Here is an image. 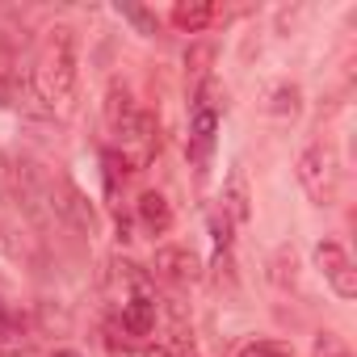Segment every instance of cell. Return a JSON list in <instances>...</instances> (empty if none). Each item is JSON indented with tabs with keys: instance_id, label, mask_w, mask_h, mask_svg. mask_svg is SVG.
<instances>
[{
	"instance_id": "cell-1",
	"label": "cell",
	"mask_w": 357,
	"mask_h": 357,
	"mask_svg": "<svg viewBox=\"0 0 357 357\" xmlns=\"http://www.w3.org/2000/svg\"><path fill=\"white\" fill-rule=\"evenodd\" d=\"M80 84V68H76V34L68 26H55L38 51V68H34V89L47 105L68 109Z\"/></svg>"
},
{
	"instance_id": "cell-2",
	"label": "cell",
	"mask_w": 357,
	"mask_h": 357,
	"mask_svg": "<svg viewBox=\"0 0 357 357\" xmlns=\"http://www.w3.org/2000/svg\"><path fill=\"white\" fill-rule=\"evenodd\" d=\"M294 176H298V185L307 190V198L315 206H332L336 194H340V160L328 143H311L303 147L298 164H294Z\"/></svg>"
},
{
	"instance_id": "cell-3",
	"label": "cell",
	"mask_w": 357,
	"mask_h": 357,
	"mask_svg": "<svg viewBox=\"0 0 357 357\" xmlns=\"http://www.w3.org/2000/svg\"><path fill=\"white\" fill-rule=\"evenodd\" d=\"M151 273L172 286H194V282H202V261H198V252H190L181 244H164L151 257Z\"/></svg>"
},
{
	"instance_id": "cell-4",
	"label": "cell",
	"mask_w": 357,
	"mask_h": 357,
	"mask_svg": "<svg viewBox=\"0 0 357 357\" xmlns=\"http://www.w3.org/2000/svg\"><path fill=\"white\" fill-rule=\"evenodd\" d=\"M51 211H55L68 227H76L80 236H97V211H93V202H89L72 181H59V185L51 190Z\"/></svg>"
},
{
	"instance_id": "cell-5",
	"label": "cell",
	"mask_w": 357,
	"mask_h": 357,
	"mask_svg": "<svg viewBox=\"0 0 357 357\" xmlns=\"http://www.w3.org/2000/svg\"><path fill=\"white\" fill-rule=\"evenodd\" d=\"M315 261H319L328 286H332L340 298H357V269H353L349 252H344L336 240H319V244H315Z\"/></svg>"
},
{
	"instance_id": "cell-6",
	"label": "cell",
	"mask_w": 357,
	"mask_h": 357,
	"mask_svg": "<svg viewBox=\"0 0 357 357\" xmlns=\"http://www.w3.org/2000/svg\"><path fill=\"white\" fill-rule=\"evenodd\" d=\"M139 118H143V109H139V101H135V93L126 89V84H109V93H105V122H109V130L126 143L130 135H135V126H139Z\"/></svg>"
},
{
	"instance_id": "cell-7",
	"label": "cell",
	"mask_w": 357,
	"mask_h": 357,
	"mask_svg": "<svg viewBox=\"0 0 357 357\" xmlns=\"http://www.w3.org/2000/svg\"><path fill=\"white\" fill-rule=\"evenodd\" d=\"M122 332L135 340H147L155 332V298L151 294H135L122 303Z\"/></svg>"
},
{
	"instance_id": "cell-8",
	"label": "cell",
	"mask_w": 357,
	"mask_h": 357,
	"mask_svg": "<svg viewBox=\"0 0 357 357\" xmlns=\"http://www.w3.org/2000/svg\"><path fill=\"white\" fill-rule=\"evenodd\" d=\"M135 215H139V223H143L151 236H164V231L172 227V206H168V198L155 194V190H143V194H139Z\"/></svg>"
},
{
	"instance_id": "cell-9",
	"label": "cell",
	"mask_w": 357,
	"mask_h": 357,
	"mask_svg": "<svg viewBox=\"0 0 357 357\" xmlns=\"http://www.w3.org/2000/svg\"><path fill=\"white\" fill-rule=\"evenodd\" d=\"M223 215H227V223H248L252 219V198H248V176L236 168L231 176H227V190H223Z\"/></svg>"
},
{
	"instance_id": "cell-10",
	"label": "cell",
	"mask_w": 357,
	"mask_h": 357,
	"mask_svg": "<svg viewBox=\"0 0 357 357\" xmlns=\"http://www.w3.org/2000/svg\"><path fill=\"white\" fill-rule=\"evenodd\" d=\"M211 22H215V5H211V0H181V5L172 9V26L181 34H202Z\"/></svg>"
},
{
	"instance_id": "cell-11",
	"label": "cell",
	"mask_w": 357,
	"mask_h": 357,
	"mask_svg": "<svg viewBox=\"0 0 357 357\" xmlns=\"http://www.w3.org/2000/svg\"><path fill=\"white\" fill-rule=\"evenodd\" d=\"M215 135H219V109H198L194 105V114H190V139H194V155L198 160L211 151Z\"/></svg>"
},
{
	"instance_id": "cell-12",
	"label": "cell",
	"mask_w": 357,
	"mask_h": 357,
	"mask_svg": "<svg viewBox=\"0 0 357 357\" xmlns=\"http://www.w3.org/2000/svg\"><path fill=\"white\" fill-rule=\"evenodd\" d=\"M269 282H273L278 290H294V286H298V257H294L290 244H282V248L269 257Z\"/></svg>"
},
{
	"instance_id": "cell-13",
	"label": "cell",
	"mask_w": 357,
	"mask_h": 357,
	"mask_svg": "<svg viewBox=\"0 0 357 357\" xmlns=\"http://www.w3.org/2000/svg\"><path fill=\"white\" fill-rule=\"evenodd\" d=\"M190 336L185 332H164V336H151L143 344V357H190Z\"/></svg>"
},
{
	"instance_id": "cell-14",
	"label": "cell",
	"mask_w": 357,
	"mask_h": 357,
	"mask_svg": "<svg viewBox=\"0 0 357 357\" xmlns=\"http://www.w3.org/2000/svg\"><path fill=\"white\" fill-rule=\"evenodd\" d=\"M298 84H278L273 89V97H269V114H278V118H294L298 114Z\"/></svg>"
},
{
	"instance_id": "cell-15",
	"label": "cell",
	"mask_w": 357,
	"mask_h": 357,
	"mask_svg": "<svg viewBox=\"0 0 357 357\" xmlns=\"http://www.w3.org/2000/svg\"><path fill=\"white\" fill-rule=\"evenodd\" d=\"M211 63H215V47H211V43H198V47H190V51H185V68H190L198 80H206Z\"/></svg>"
},
{
	"instance_id": "cell-16",
	"label": "cell",
	"mask_w": 357,
	"mask_h": 357,
	"mask_svg": "<svg viewBox=\"0 0 357 357\" xmlns=\"http://www.w3.org/2000/svg\"><path fill=\"white\" fill-rule=\"evenodd\" d=\"M311 357H349V344L336 332H319L315 344H311Z\"/></svg>"
},
{
	"instance_id": "cell-17",
	"label": "cell",
	"mask_w": 357,
	"mask_h": 357,
	"mask_svg": "<svg viewBox=\"0 0 357 357\" xmlns=\"http://www.w3.org/2000/svg\"><path fill=\"white\" fill-rule=\"evenodd\" d=\"M240 357H294L282 340H257V344H248Z\"/></svg>"
},
{
	"instance_id": "cell-18",
	"label": "cell",
	"mask_w": 357,
	"mask_h": 357,
	"mask_svg": "<svg viewBox=\"0 0 357 357\" xmlns=\"http://www.w3.org/2000/svg\"><path fill=\"white\" fill-rule=\"evenodd\" d=\"M122 17H126V22H135V26H139V34H155V30H160V22H155L147 9H139V5H126V9H122Z\"/></svg>"
},
{
	"instance_id": "cell-19",
	"label": "cell",
	"mask_w": 357,
	"mask_h": 357,
	"mask_svg": "<svg viewBox=\"0 0 357 357\" xmlns=\"http://www.w3.org/2000/svg\"><path fill=\"white\" fill-rule=\"evenodd\" d=\"M130 168H126V160L118 155V151H105V185L109 190H118V176H126Z\"/></svg>"
},
{
	"instance_id": "cell-20",
	"label": "cell",
	"mask_w": 357,
	"mask_h": 357,
	"mask_svg": "<svg viewBox=\"0 0 357 357\" xmlns=\"http://www.w3.org/2000/svg\"><path fill=\"white\" fill-rule=\"evenodd\" d=\"M13 198V160L0 151V202Z\"/></svg>"
},
{
	"instance_id": "cell-21",
	"label": "cell",
	"mask_w": 357,
	"mask_h": 357,
	"mask_svg": "<svg viewBox=\"0 0 357 357\" xmlns=\"http://www.w3.org/2000/svg\"><path fill=\"white\" fill-rule=\"evenodd\" d=\"M0 357H34L30 344H0Z\"/></svg>"
},
{
	"instance_id": "cell-22",
	"label": "cell",
	"mask_w": 357,
	"mask_h": 357,
	"mask_svg": "<svg viewBox=\"0 0 357 357\" xmlns=\"http://www.w3.org/2000/svg\"><path fill=\"white\" fill-rule=\"evenodd\" d=\"M5 332H9V307L0 303V340H5Z\"/></svg>"
},
{
	"instance_id": "cell-23",
	"label": "cell",
	"mask_w": 357,
	"mask_h": 357,
	"mask_svg": "<svg viewBox=\"0 0 357 357\" xmlns=\"http://www.w3.org/2000/svg\"><path fill=\"white\" fill-rule=\"evenodd\" d=\"M51 357H84V353H76V349H55Z\"/></svg>"
}]
</instances>
